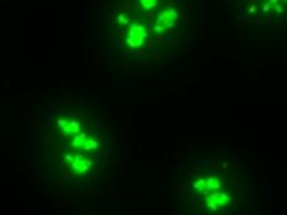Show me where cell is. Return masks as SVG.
Returning <instances> with one entry per match:
<instances>
[{"mask_svg": "<svg viewBox=\"0 0 287 215\" xmlns=\"http://www.w3.org/2000/svg\"><path fill=\"white\" fill-rule=\"evenodd\" d=\"M157 1H159V0H140V4H141V6H142V9H145V10H151V9H154V7L156 6Z\"/></svg>", "mask_w": 287, "mask_h": 215, "instance_id": "3957f363", "label": "cell"}, {"mask_svg": "<svg viewBox=\"0 0 287 215\" xmlns=\"http://www.w3.org/2000/svg\"><path fill=\"white\" fill-rule=\"evenodd\" d=\"M176 20H177L176 10L172 7H168L160 14L159 19L156 20V29L157 30H168L176 24Z\"/></svg>", "mask_w": 287, "mask_h": 215, "instance_id": "7a4b0ae2", "label": "cell"}, {"mask_svg": "<svg viewBox=\"0 0 287 215\" xmlns=\"http://www.w3.org/2000/svg\"><path fill=\"white\" fill-rule=\"evenodd\" d=\"M146 38V30L144 26L139 25V24H134L130 30L128 32V38H126V42L130 47L132 48H137L140 47Z\"/></svg>", "mask_w": 287, "mask_h": 215, "instance_id": "6da1fadb", "label": "cell"}]
</instances>
